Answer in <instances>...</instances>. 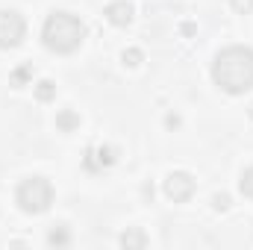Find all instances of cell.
<instances>
[{
    "label": "cell",
    "mask_w": 253,
    "mask_h": 250,
    "mask_svg": "<svg viewBox=\"0 0 253 250\" xmlns=\"http://www.w3.org/2000/svg\"><path fill=\"white\" fill-rule=\"evenodd\" d=\"M248 115H251V118H253V103H251V106H248Z\"/></svg>",
    "instance_id": "20"
},
{
    "label": "cell",
    "mask_w": 253,
    "mask_h": 250,
    "mask_svg": "<svg viewBox=\"0 0 253 250\" xmlns=\"http://www.w3.org/2000/svg\"><path fill=\"white\" fill-rule=\"evenodd\" d=\"M165 126H168V129H177V126H180V115H177V112H168V115H165Z\"/></svg>",
    "instance_id": "17"
},
{
    "label": "cell",
    "mask_w": 253,
    "mask_h": 250,
    "mask_svg": "<svg viewBox=\"0 0 253 250\" xmlns=\"http://www.w3.org/2000/svg\"><path fill=\"white\" fill-rule=\"evenodd\" d=\"M230 6L236 15H251L253 12V0H230Z\"/></svg>",
    "instance_id": "15"
},
{
    "label": "cell",
    "mask_w": 253,
    "mask_h": 250,
    "mask_svg": "<svg viewBox=\"0 0 253 250\" xmlns=\"http://www.w3.org/2000/svg\"><path fill=\"white\" fill-rule=\"evenodd\" d=\"M165 197L174 200V203H186L191 194H194V177L186 174V171H174L165 177Z\"/></svg>",
    "instance_id": "5"
},
{
    "label": "cell",
    "mask_w": 253,
    "mask_h": 250,
    "mask_svg": "<svg viewBox=\"0 0 253 250\" xmlns=\"http://www.w3.org/2000/svg\"><path fill=\"white\" fill-rule=\"evenodd\" d=\"M30 74H33V68H30V65H21V68H15V71H12V85H15V88L27 85Z\"/></svg>",
    "instance_id": "13"
},
{
    "label": "cell",
    "mask_w": 253,
    "mask_h": 250,
    "mask_svg": "<svg viewBox=\"0 0 253 250\" xmlns=\"http://www.w3.org/2000/svg\"><path fill=\"white\" fill-rule=\"evenodd\" d=\"M239 188H242V194H245V197H253V168H248V171L242 174Z\"/></svg>",
    "instance_id": "14"
},
{
    "label": "cell",
    "mask_w": 253,
    "mask_h": 250,
    "mask_svg": "<svg viewBox=\"0 0 253 250\" xmlns=\"http://www.w3.org/2000/svg\"><path fill=\"white\" fill-rule=\"evenodd\" d=\"M115 156H118V153H115V147H106V144H103V147L88 150L85 165H88V168H94V171H97V168H109V165L115 162Z\"/></svg>",
    "instance_id": "7"
},
{
    "label": "cell",
    "mask_w": 253,
    "mask_h": 250,
    "mask_svg": "<svg viewBox=\"0 0 253 250\" xmlns=\"http://www.w3.org/2000/svg\"><path fill=\"white\" fill-rule=\"evenodd\" d=\"M180 33L183 36H194V24H180Z\"/></svg>",
    "instance_id": "18"
},
{
    "label": "cell",
    "mask_w": 253,
    "mask_h": 250,
    "mask_svg": "<svg viewBox=\"0 0 253 250\" xmlns=\"http://www.w3.org/2000/svg\"><path fill=\"white\" fill-rule=\"evenodd\" d=\"M47 245H50V248H65V245H71V233H68L65 224L53 227V230L47 233Z\"/></svg>",
    "instance_id": "10"
},
{
    "label": "cell",
    "mask_w": 253,
    "mask_h": 250,
    "mask_svg": "<svg viewBox=\"0 0 253 250\" xmlns=\"http://www.w3.org/2000/svg\"><path fill=\"white\" fill-rule=\"evenodd\" d=\"M132 3H126V0H112L106 9H103V18L112 24V27H126V24H132Z\"/></svg>",
    "instance_id": "6"
},
{
    "label": "cell",
    "mask_w": 253,
    "mask_h": 250,
    "mask_svg": "<svg viewBox=\"0 0 253 250\" xmlns=\"http://www.w3.org/2000/svg\"><path fill=\"white\" fill-rule=\"evenodd\" d=\"M27 24L15 9H0V50H12L24 42Z\"/></svg>",
    "instance_id": "4"
},
{
    "label": "cell",
    "mask_w": 253,
    "mask_h": 250,
    "mask_svg": "<svg viewBox=\"0 0 253 250\" xmlns=\"http://www.w3.org/2000/svg\"><path fill=\"white\" fill-rule=\"evenodd\" d=\"M141 194H144V200H153V186H144L141 188Z\"/></svg>",
    "instance_id": "19"
},
{
    "label": "cell",
    "mask_w": 253,
    "mask_h": 250,
    "mask_svg": "<svg viewBox=\"0 0 253 250\" xmlns=\"http://www.w3.org/2000/svg\"><path fill=\"white\" fill-rule=\"evenodd\" d=\"M15 200H18L21 212H27V215H42V212H47L50 203H53V186H50L44 177H30V180H24V183L18 186Z\"/></svg>",
    "instance_id": "3"
},
{
    "label": "cell",
    "mask_w": 253,
    "mask_h": 250,
    "mask_svg": "<svg viewBox=\"0 0 253 250\" xmlns=\"http://www.w3.org/2000/svg\"><path fill=\"white\" fill-rule=\"evenodd\" d=\"M85 39V24L71 12H50L42 27V42L53 53H74Z\"/></svg>",
    "instance_id": "2"
},
{
    "label": "cell",
    "mask_w": 253,
    "mask_h": 250,
    "mask_svg": "<svg viewBox=\"0 0 253 250\" xmlns=\"http://www.w3.org/2000/svg\"><path fill=\"white\" fill-rule=\"evenodd\" d=\"M121 248H126V250H144L147 248V236L138 230V227H129L126 233H121Z\"/></svg>",
    "instance_id": "8"
},
{
    "label": "cell",
    "mask_w": 253,
    "mask_h": 250,
    "mask_svg": "<svg viewBox=\"0 0 253 250\" xmlns=\"http://www.w3.org/2000/svg\"><path fill=\"white\" fill-rule=\"evenodd\" d=\"M56 129H59V132H74V129H80V115H77L74 109H59V112H56Z\"/></svg>",
    "instance_id": "9"
},
{
    "label": "cell",
    "mask_w": 253,
    "mask_h": 250,
    "mask_svg": "<svg viewBox=\"0 0 253 250\" xmlns=\"http://www.w3.org/2000/svg\"><path fill=\"white\" fill-rule=\"evenodd\" d=\"M53 97H56V83H53V80H42V83H36V100L50 103Z\"/></svg>",
    "instance_id": "11"
},
{
    "label": "cell",
    "mask_w": 253,
    "mask_h": 250,
    "mask_svg": "<svg viewBox=\"0 0 253 250\" xmlns=\"http://www.w3.org/2000/svg\"><path fill=\"white\" fill-rule=\"evenodd\" d=\"M212 206H215L218 212H227V209L233 206V200H230V194H224V191H221V194H215V197H212Z\"/></svg>",
    "instance_id": "16"
},
{
    "label": "cell",
    "mask_w": 253,
    "mask_h": 250,
    "mask_svg": "<svg viewBox=\"0 0 253 250\" xmlns=\"http://www.w3.org/2000/svg\"><path fill=\"white\" fill-rule=\"evenodd\" d=\"M212 80L227 94H245L253 88V50L233 44L224 47L212 62Z\"/></svg>",
    "instance_id": "1"
},
{
    "label": "cell",
    "mask_w": 253,
    "mask_h": 250,
    "mask_svg": "<svg viewBox=\"0 0 253 250\" xmlns=\"http://www.w3.org/2000/svg\"><path fill=\"white\" fill-rule=\"evenodd\" d=\"M121 62H124L126 68H138V65L144 62V53H141L138 47H126L124 53H121Z\"/></svg>",
    "instance_id": "12"
}]
</instances>
